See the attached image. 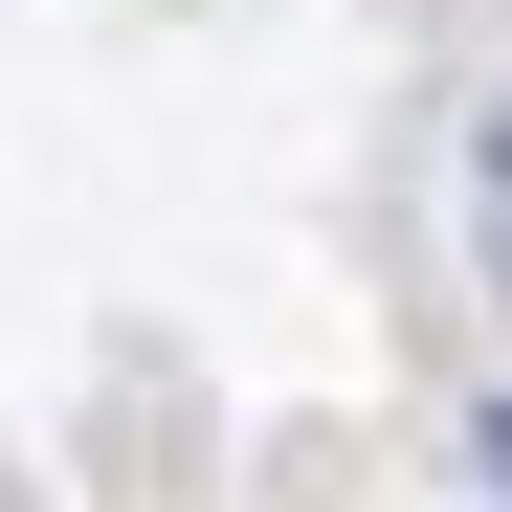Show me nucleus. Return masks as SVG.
<instances>
[{"label": "nucleus", "instance_id": "f257e3e1", "mask_svg": "<svg viewBox=\"0 0 512 512\" xmlns=\"http://www.w3.org/2000/svg\"><path fill=\"white\" fill-rule=\"evenodd\" d=\"M468 223H490V290H512V90H490V134H468Z\"/></svg>", "mask_w": 512, "mask_h": 512}, {"label": "nucleus", "instance_id": "f03ea898", "mask_svg": "<svg viewBox=\"0 0 512 512\" xmlns=\"http://www.w3.org/2000/svg\"><path fill=\"white\" fill-rule=\"evenodd\" d=\"M468 468H490V512H512V401H490V423H468Z\"/></svg>", "mask_w": 512, "mask_h": 512}]
</instances>
